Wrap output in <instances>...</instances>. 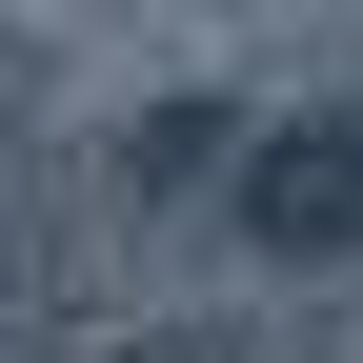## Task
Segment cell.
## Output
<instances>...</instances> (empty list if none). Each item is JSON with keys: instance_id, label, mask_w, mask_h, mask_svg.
Returning <instances> with one entry per match:
<instances>
[{"instance_id": "1", "label": "cell", "mask_w": 363, "mask_h": 363, "mask_svg": "<svg viewBox=\"0 0 363 363\" xmlns=\"http://www.w3.org/2000/svg\"><path fill=\"white\" fill-rule=\"evenodd\" d=\"M303 182H262V242H363V101L343 121H283Z\"/></svg>"}]
</instances>
